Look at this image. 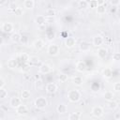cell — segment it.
I'll list each match as a JSON object with an SVG mask.
<instances>
[{
	"instance_id": "6da1fadb",
	"label": "cell",
	"mask_w": 120,
	"mask_h": 120,
	"mask_svg": "<svg viewBox=\"0 0 120 120\" xmlns=\"http://www.w3.org/2000/svg\"><path fill=\"white\" fill-rule=\"evenodd\" d=\"M68 98L70 102H78L81 99V93L77 89L69 90L68 93Z\"/></svg>"
},
{
	"instance_id": "7a4b0ae2",
	"label": "cell",
	"mask_w": 120,
	"mask_h": 120,
	"mask_svg": "<svg viewBox=\"0 0 120 120\" xmlns=\"http://www.w3.org/2000/svg\"><path fill=\"white\" fill-rule=\"evenodd\" d=\"M48 105V101L45 97H38L35 100V106L38 109H44Z\"/></svg>"
},
{
	"instance_id": "3957f363",
	"label": "cell",
	"mask_w": 120,
	"mask_h": 120,
	"mask_svg": "<svg viewBox=\"0 0 120 120\" xmlns=\"http://www.w3.org/2000/svg\"><path fill=\"white\" fill-rule=\"evenodd\" d=\"M59 46L56 45V44H51L48 46V49H47V52L50 56H56L58 53H59Z\"/></svg>"
},
{
	"instance_id": "277c9868",
	"label": "cell",
	"mask_w": 120,
	"mask_h": 120,
	"mask_svg": "<svg viewBox=\"0 0 120 120\" xmlns=\"http://www.w3.org/2000/svg\"><path fill=\"white\" fill-rule=\"evenodd\" d=\"M91 112H92V115L94 117L99 118V117H101L103 115L104 111H103V108L102 107H100V106H95V107H93Z\"/></svg>"
},
{
	"instance_id": "5b68a950",
	"label": "cell",
	"mask_w": 120,
	"mask_h": 120,
	"mask_svg": "<svg viewBox=\"0 0 120 120\" xmlns=\"http://www.w3.org/2000/svg\"><path fill=\"white\" fill-rule=\"evenodd\" d=\"M45 90L48 94H54L57 91V85L54 82H49L46 84Z\"/></svg>"
},
{
	"instance_id": "8992f818",
	"label": "cell",
	"mask_w": 120,
	"mask_h": 120,
	"mask_svg": "<svg viewBox=\"0 0 120 120\" xmlns=\"http://www.w3.org/2000/svg\"><path fill=\"white\" fill-rule=\"evenodd\" d=\"M22 104V98H18V97H12L11 98H10V101H9V105L12 107V108H14V109H16L18 106H20Z\"/></svg>"
},
{
	"instance_id": "52a82bcc",
	"label": "cell",
	"mask_w": 120,
	"mask_h": 120,
	"mask_svg": "<svg viewBox=\"0 0 120 120\" xmlns=\"http://www.w3.org/2000/svg\"><path fill=\"white\" fill-rule=\"evenodd\" d=\"M103 41H104L103 38H102L100 35H97V36H95V37L93 38V41H92V43H93L94 46H96V47H99V46H101V45L103 44Z\"/></svg>"
},
{
	"instance_id": "ba28073f",
	"label": "cell",
	"mask_w": 120,
	"mask_h": 120,
	"mask_svg": "<svg viewBox=\"0 0 120 120\" xmlns=\"http://www.w3.org/2000/svg\"><path fill=\"white\" fill-rule=\"evenodd\" d=\"M38 71L40 73H42V74H48V73H50L52 71V68L48 64H42L38 68Z\"/></svg>"
},
{
	"instance_id": "9c48e42d",
	"label": "cell",
	"mask_w": 120,
	"mask_h": 120,
	"mask_svg": "<svg viewBox=\"0 0 120 120\" xmlns=\"http://www.w3.org/2000/svg\"><path fill=\"white\" fill-rule=\"evenodd\" d=\"M2 30L5 33H12L13 30H14L13 24L11 22H4L2 24Z\"/></svg>"
},
{
	"instance_id": "30bf717a",
	"label": "cell",
	"mask_w": 120,
	"mask_h": 120,
	"mask_svg": "<svg viewBox=\"0 0 120 120\" xmlns=\"http://www.w3.org/2000/svg\"><path fill=\"white\" fill-rule=\"evenodd\" d=\"M44 45H45V43H44V41H43L41 38L36 39V40L34 41V43H33V47H34L35 50H37V51H40L41 49H43Z\"/></svg>"
},
{
	"instance_id": "8fae6325",
	"label": "cell",
	"mask_w": 120,
	"mask_h": 120,
	"mask_svg": "<svg viewBox=\"0 0 120 120\" xmlns=\"http://www.w3.org/2000/svg\"><path fill=\"white\" fill-rule=\"evenodd\" d=\"M75 68H76V70L77 71H79V72H84L86 70V68L87 67H86L85 62H83V61H78L76 63Z\"/></svg>"
},
{
	"instance_id": "7c38bea8",
	"label": "cell",
	"mask_w": 120,
	"mask_h": 120,
	"mask_svg": "<svg viewBox=\"0 0 120 120\" xmlns=\"http://www.w3.org/2000/svg\"><path fill=\"white\" fill-rule=\"evenodd\" d=\"M16 112L19 115H24V114H26L28 112V109H27V107L25 105L21 104L20 106H18L16 108Z\"/></svg>"
},
{
	"instance_id": "4fadbf2b",
	"label": "cell",
	"mask_w": 120,
	"mask_h": 120,
	"mask_svg": "<svg viewBox=\"0 0 120 120\" xmlns=\"http://www.w3.org/2000/svg\"><path fill=\"white\" fill-rule=\"evenodd\" d=\"M65 45L67 48H73L75 45H76V39L72 37H69V38H67L66 41H65Z\"/></svg>"
},
{
	"instance_id": "5bb4252c",
	"label": "cell",
	"mask_w": 120,
	"mask_h": 120,
	"mask_svg": "<svg viewBox=\"0 0 120 120\" xmlns=\"http://www.w3.org/2000/svg\"><path fill=\"white\" fill-rule=\"evenodd\" d=\"M91 48V45L89 42L87 41H82L79 45V49L82 51V52H88Z\"/></svg>"
},
{
	"instance_id": "9a60e30c",
	"label": "cell",
	"mask_w": 120,
	"mask_h": 120,
	"mask_svg": "<svg viewBox=\"0 0 120 120\" xmlns=\"http://www.w3.org/2000/svg\"><path fill=\"white\" fill-rule=\"evenodd\" d=\"M97 53H98V56L100 59H104V58H106L107 55H108V51H107V49H105V48H99V49L98 50Z\"/></svg>"
},
{
	"instance_id": "2e32d148",
	"label": "cell",
	"mask_w": 120,
	"mask_h": 120,
	"mask_svg": "<svg viewBox=\"0 0 120 120\" xmlns=\"http://www.w3.org/2000/svg\"><path fill=\"white\" fill-rule=\"evenodd\" d=\"M102 76H103L105 79H110V78L112 76V70L110 68H105L102 70Z\"/></svg>"
},
{
	"instance_id": "e0dca14e",
	"label": "cell",
	"mask_w": 120,
	"mask_h": 120,
	"mask_svg": "<svg viewBox=\"0 0 120 120\" xmlns=\"http://www.w3.org/2000/svg\"><path fill=\"white\" fill-rule=\"evenodd\" d=\"M17 60L16 59H13V58H10V59H8V62H7V66H8V68H10V69H14L16 67H17Z\"/></svg>"
},
{
	"instance_id": "ac0fdd59",
	"label": "cell",
	"mask_w": 120,
	"mask_h": 120,
	"mask_svg": "<svg viewBox=\"0 0 120 120\" xmlns=\"http://www.w3.org/2000/svg\"><path fill=\"white\" fill-rule=\"evenodd\" d=\"M56 111H57V112H58L59 114H63V113H66V112H67L68 108H67V106H66L65 104L61 103V104L57 105V107H56Z\"/></svg>"
},
{
	"instance_id": "d6986e66",
	"label": "cell",
	"mask_w": 120,
	"mask_h": 120,
	"mask_svg": "<svg viewBox=\"0 0 120 120\" xmlns=\"http://www.w3.org/2000/svg\"><path fill=\"white\" fill-rule=\"evenodd\" d=\"M23 7L26 9H32L35 7V1L34 0H24L23 2Z\"/></svg>"
},
{
	"instance_id": "ffe728a7",
	"label": "cell",
	"mask_w": 120,
	"mask_h": 120,
	"mask_svg": "<svg viewBox=\"0 0 120 120\" xmlns=\"http://www.w3.org/2000/svg\"><path fill=\"white\" fill-rule=\"evenodd\" d=\"M103 97H104V99L107 100V101H111V100L114 99V94L112 91H106L104 93Z\"/></svg>"
},
{
	"instance_id": "44dd1931",
	"label": "cell",
	"mask_w": 120,
	"mask_h": 120,
	"mask_svg": "<svg viewBox=\"0 0 120 120\" xmlns=\"http://www.w3.org/2000/svg\"><path fill=\"white\" fill-rule=\"evenodd\" d=\"M10 39H11L12 42L18 43V42H20V40H21V35H20L18 32L12 33V35L10 36Z\"/></svg>"
},
{
	"instance_id": "7402d4cb",
	"label": "cell",
	"mask_w": 120,
	"mask_h": 120,
	"mask_svg": "<svg viewBox=\"0 0 120 120\" xmlns=\"http://www.w3.org/2000/svg\"><path fill=\"white\" fill-rule=\"evenodd\" d=\"M36 22L38 25H43L46 22V19L43 15H38L36 17Z\"/></svg>"
},
{
	"instance_id": "603a6c76",
	"label": "cell",
	"mask_w": 120,
	"mask_h": 120,
	"mask_svg": "<svg viewBox=\"0 0 120 120\" xmlns=\"http://www.w3.org/2000/svg\"><path fill=\"white\" fill-rule=\"evenodd\" d=\"M72 82H73V83L75 85L81 86L82 84V82H83V80H82V77H81V76H75V77H73Z\"/></svg>"
},
{
	"instance_id": "cb8c5ba5",
	"label": "cell",
	"mask_w": 120,
	"mask_h": 120,
	"mask_svg": "<svg viewBox=\"0 0 120 120\" xmlns=\"http://www.w3.org/2000/svg\"><path fill=\"white\" fill-rule=\"evenodd\" d=\"M55 14H56V11L54 8H47L45 10V16L47 17H53L55 16Z\"/></svg>"
},
{
	"instance_id": "d4e9b609",
	"label": "cell",
	"mask_w": 120,
	"mask_h": 120,
	"mask_svg": "<svg viewBox=\"0 0 120 120\" xmlns=\"http://www.w3.org/2000/svg\"><path fill=\"white\" fill-rule=\"evenodd\" d=\"M28 62H30L33 65H37V64L39 63V57L37 56V55H31V56H29V61Z\"/></svg>"
},
{
	"instance_id": "484cf974",
	"label": "cell",
	"mask_w": 120,
	"mask_h": 120,
	"mask_svg": "<svg viewBox=\"0 0 120 120\" xmlns=\"http://www.w3.org/2000/svg\"><path fill=\"white\" fill-rule=\"evenodd\" d=\"M30 97H31L30 91H28V90H22V94H21L22 99H28V98H30Z\"/></svg>"
},
{
	"instance_id": "4316f807",
	"label": "cell",
	"mask_w": 120,
	"mask_h": 120,
	"mask_svg": "<svg viewBox=\"0 0 120 120\" xmlns=\"http://www.w3.org/2000/svg\"><path fill=\"white\" fill-rule=\"evenodd\" d=\"M68 120H79L81 118V113L80 112H72L68 115Z\"/></svg>"
},
{
	"instance_id": "83f0119b",
	"label": "cell",
	"mask_w": 120,
	"mask_h": 120,
	"mask_svg": "<svg viewBox=\"0 0 120 120\" xmlns=\"http://www.w3.org/2000/svg\"><path fill=\"white\" fill-rule=\"evenodd\" d=\"M96 8H97V12L98 14H104L106 12V7L104 5H98Z\"/></svg>"
},
{
	"instance_id": "f1b7e54d",
	"label": "cell",
	"mask_w": 120,
	"mask_h": 120,
	"mask_svg": "<svg viewBox=\"0 0 120 120\" xmlns=\"http://www.w3.org/2000/svg\"><path fill=\"white\" fill-rule=\"evenodd\" d=\"M117 106H118L117 102L114 101L113 99L111 100V101H108V107H109V109H111V110H115V109L117 108Z\"/></svg>"
},
{
	"instance_id": "f546056e",
	"label": "cell",
	"mask_w": 120,
	"mask_h": 120,
	"mask_svg": "<svg viewBox=\"0 0 120 120\" xmlns=\"http://www.w3.org/2000/svg\"><path fill=\"white\" fill-rule=\"evenodd\" d=\"M8 97V91L4 87L0 88V99H5Z\"/></svg>"
},
{
	"instance_id": "4dcf8cb0",
	"label": "cell",
	"mask_w": 120,
	"mask_h": 120,
	"mask_svg": "<svg viewBox=\"0 0 120 120\" xmlns=\"http://www.w3.org/2000/svg\"><path fill=\"white\" fill-rule=\"evenodd\" d=\"M79 8L82 9H85L88 8V2L85 0H80L79 1Z\"/></svg>"
},
{
	"instance_id": "1f68e13d",
	"label": "cell",
	"mask_w": 120,
	"mask_h": 120,
	"mask_svg": "<svg viewBox=\"0 0 120 120\" xmlns=\"http://www.w3.org/2000/svg\"><path fill=\"white\" fill-rule=\"evenodd\" d=\"M20 58H21V60L22 61L23 64H26V63L29 61V55H28L27 53H25V52H22V53L20 55Z\"/></svg>"
},
{
	"instance_id": "d6a6232c",
	"label": "cell",
	"mask_w": 120,
	"mask_h": 120,
	"mask_svg": "<svg viewBox=\"0 0 120 120\" xmlns=\"http://www.w3.org/2000/svg\"><path fill=\"white\" fill-rule=\"evenodd\" d=\"M68 77L67 74H65V73H60L59 74L58 80L60 81V82H66L68 81Z\"/></svg>"
},
{
	"instance_id": "836d02e7",
	"label": "cell",
	"mask_w": 120,
	"mask_h": 120,
	"mask_svg": "<svg viewBox=\"0 0 120 120\" xmlns=\"http://www.w3.org/2000/svg\"><path fill=\"white\" fill-rule=\"evenodd\" d=\"M13 12H14V14L17 15V16L22 15V9L21 8H15L13 9Z\"/></svg>"
},
{
	"instance_id": "e575fe53",
	"label": "cell",
	"mask_w": 120,
	"mask_h": 120,
	"mask_svg": "<svg viewBox=\"0 0 120 120\" xmlns=\"http://www.w3.org/2000/svg\"><path fill=\"white\" fill-rule=\"evenodd\" d=\"M88 6H90V8H96L98 5L97 0H90V2L88 3Z\"/></svg>"
},
{
	"instance_id": "d590c367",
	"label": "cell",
	"mask_w": 120,
	"mask_h": 120,
	"mask_svg": "<svg viewBox=\"0 0 120 120\" xmlns=\"http://www.w3.org/2000/svg\"><path fill=\"white\" fill-rule=\"evenodd\" d=\"M113 90H114V92H119L120 91V82H114L113 83Z\"/></svg>"
},
{
	"instance_id": "8d00e7d4",
	"label": "cell",
	"mask_w": 120,
	"mask_h": 120,
	"mask_svg": "<svg viewBox=\"0 0 120 120\" xmlns=\"http://www.w3.org/2000/svg\"><path fill=\"white\" fill-rule=\"evenodd\" d=\"M112 60H114V61H119V60H120V53H119V52H114V53H112Z\"/></svg>"
},
{
	"instance_id": "74e56055",
	"label": "cell",
	"mask_w": 120,
	"mask_h": 120,
	"mask_svg": "<svg viewBox=\"0 0 120 120\" xmlns=\"http://www.w3.org/2000/svg\"><path fill=\"white\" fill-rule=\"evenodd\" d=\"M27 41H28V37H27V36H21V40H20V42L25 44V43H27Z\"/></svg>"
},
{
	"instance_id": "f35d334b",
	"label": "cell",
	"mask_w": 120,
	"mask_h": 120,
	"mask_svg": "<svg viewBox=\"0 0 120 120\" xmlns=\"http://www.w3.org/2000/svg\"><path fill=\"white\" fill-rule=\"evenodd\" d=\"M111 5L112 6H113V7H117L118 5H119V3H120V0H111Z\"/></svg>"
},
{
	"instance_id": "ab89813d",
	"label": "cell",
	"mask_w": 120,
	"mask_h": 120,
	"mask_svg": "<svg viewBox=\"0 0 120 120\" xmlns=\"http://www.w3.org/2000/svg\"><path fill=\"white\" fill-rule=\"evenodd\" d=\"M36 85H37V87H41V85H42V81L41 80H38L37 82H36Z\"/></svg>"
},
{
	"instance_id": "60d3db41",
	"label": "cell",
	"mask_w": 120,
	"mask_h": 120,
	"mask_svg": "<svg viewBox=\"0 0 120 120\" xmlns=\"http://www.w3.org/2000/svg\"><path fill=\"white\" fill-rule=\"evenodd\" d=\"M113 118L114 120H120V112H115Z\"/></svg>"
},
{
	"instance_id": "b9f144b4",
	"label": "cell",
	"mask_w": 120,
	"mask_h": 120,
	"mask_svg": "<svg viewBox=\"0 0 120 120\" xmlns=\"http://www.w3.org/2000/svg\"><path fill=\"white\" fill-rule=\"evenodd\" d=\"M5 84H6L5 80H4V79H2V78H0V88H1V87H4V86H5Z\"/></svg>"
},
{
	"instance_id": "7bdbcfd3",
	"label": "cell",
	"mask_w": 120,
	"mask_h": 120,
	"mask_svg": "<svg viewBox=\"0 0 120 120\" xmlns=\"http://www.w3.org/2000/svg\"><path fill=\"white\" fill-rule=\"evenodd\" d=\"M97 2H98V5H104V0H97Z\"/></svg>"
},
{
	"instance_id": "ee69618b",
	"label": "cell",
	"mask_w": 120,
	"mask_h": 120,
	"mask_svg": "<svg viewBox=\"0 0 120 120\" xmlns=\"http://www.w3.org/2000/svg\"><path fill=\"white\" fill-rule=\"evenodd\" d=\"M7 3V0H0V6H4Z\"/></svg>"
},
{
	"instance_id": "f6af8a7d",
	"label": "cell",
	"mask_w": 120,
	"mask_h": 120,
	"mask_svg": "<svg viewBox=\"0 0 120 120\" xmlns=\"http://www.w3.org/2000/svg\"><path fill=\"white\" fill-rule=\"evenodd\" d=\"M3 43H4V39H3V38L0 36V46H2Z\"/></svg>"
},
{
	"instance_id": "bcb514c9",
	"label": "cell",
	"mask_w": 120,
	"mask_h": 120,
	"mask_svg": "<svg viewBox=\"0 0 120 120\" xmlns=\"http://www.w3.org/2000/svg\"><path fill=\"white\" fill-rule=\"evenodd\" d=\"M2 68V64H1V62H0V69Z\"/></svg>"
},
{
	"instance_id": "7dc6e473",
	"label": "cell",
	"mask_w": 120,
	"mask_h": 120,
	"mask_svg": "<svg viewBox=\"0 0 120 120\" xmlns=\"http://www.w3.org/2000/svg\"><path fill=\"white\" fill-rule=\"evenodd\" d=\"M104 1H106V0H104Z\"/></svg>"
}]
</instances>
